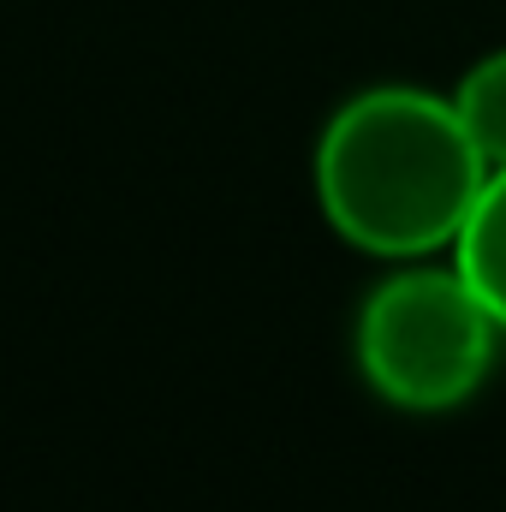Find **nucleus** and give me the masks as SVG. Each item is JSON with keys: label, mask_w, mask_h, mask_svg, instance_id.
<instances>
[{"label": "nucleus", "mask_w": 506, "mask_h": 512, "mask_svg": "<svg viewBox=\"0 0 506 512\" xmlns=\"http://www.w3.org/2000/svg\"><path fill=\"white\" fill-rule=\"evenodd\" d=\"M447 96L471 131V143L483 149V161L506 167V48H489L483 60H471Z\"/></svg>", "instance_id": "nucleus-4"}, {"label": "nucleus", "mask_w": 506, "mask_h": 512, "mask_svg": "<svg viewBox=\"0 0 506 512\" xmlns=\"http://www.w3.org/2000/svg\"><path fill=\"white\" fill-rule=\"evenodd\" d=\"M501 340V322L483 310L453 256L441 268L429 256L387 262L352 322V358L364 387L405 417L465 411L495 376Z\"/></svg>", "instance_id": "nucleus-2"}, {"label": "nucleus", "mask_w": 506, "mask_h": 512, "mask_svg": "<svg viewBox=\"0 0 506 512\" xmlns=\"http://www.w3.org/2000/svg\"><path fill=\"white\" fill-rule=\"evenodd\" d=\"M489 161L453 96L423 84H370L346 96L316 137L310 185L322 221L376 262H423L459 245Z\"/></svg>", "instance_id": "nucleus-1"}, {"label": "nucleus", "mask_w": 506, "mask_h": 512, "mask_svg": "<svg viewBox=\"0 0 506 512\" xmlns=\"http://www.w3.org/2000/svg\"><path fill=\"white\" fill-rule=\"evenodd\" d=\"M453 268L471 280V292L483 298V310L501 322L506 334V167H489L483 197L471 203V221L453 245Z\"/></svg>", "instance_id": "nucleus-3"}]
</instances>
